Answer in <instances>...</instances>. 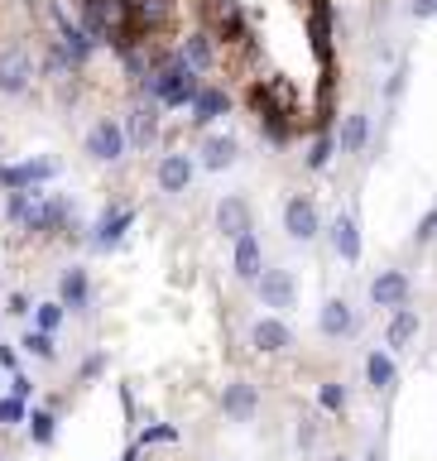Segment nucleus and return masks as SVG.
Instances as JSON below:
<instances>
[{
	"mask_svg": "<svg viewBox=\"0 0 437 461\" xmlns=\"http://www.w3.org/2000/svg\"><path fill=\"white\" fill-rule=\"evenodd\" d=\"M173 438H178V432H173L168 423H154V428H144V432H140V442H135V447L144 452V447H159V442H173Z\"/></svg>",
	"mask_w": 437,
	"mask_h": 461,
	"instance_id": "obj_33",
	"label": "nucleus"
},
{
	"mask_svg": "<svg viewBox=\"0 0 437 461\" xmlns=\"http://www.w3.org/2000/svg\"><path fill=\"white\" fill-rule=\"evenodd\" d=\"M404 92H409V63H399V68L385 77V106L395 111L399 101H404Z\"/></svg>",
	"mask_w": 437,
	"mask_h": 461,
	"instance_id": "obj_30",
	"label": "nucleus"
},
{
	"mask_svg": "<svg viewBox=\"0 0 437 461\" xmlns=\"http://www.w3.org/2000/svg\"><path fill=\"white\" fill-rule=\"evenodd\" d=\"M222 413L231 418V423H250V418L259 413V384L255 380H231L222 389Z\"/></svg>",
	"mask_w": 437,
	"mask_h": 461,
	"instance_id": "obj_18",
	"label": "nucleus"
},
{
	"mask_svg": "<svg viewBox=\"0 0 437 461\" xmlns=\"http://www.w3.org/2000/svg\"><path fill=\"white\" fill-rule=\"evenodd\" d=\"M360 370H366V384L375 394H389V389L399 384V366H395V351H389V346H370L366 360H360Z\"/></svg>",
	"mask_w": 437,
	"mask_h": 461,
	"instance_id": "obj_20",
	"label": "nucleus"
},
{
	"mask_svg": "<svg viewBox=\"0 0 437 461\" xmlns=\"http://www.w3.org/2000/svg\"><path fill=\"white\" fill-rule=\"evenodd\" d=\"M409 20H437V0H409Z\"/></svg>",
	"mask_w": 437,
	"mask_h": 461,
	"instance_id": "obj_37",
	"label": "nucleus"
},
{
	"mask_svg": "<svg viewBox=\"0 0 437 461\" xmlns=\"http://www.w3.org/2000/svg\"><path fill=\"white\" fill-rule=\"evenodd\" d=\"M279 226L294 245H313L323 236V207H317L313 193H288L279 202Z\"/></svg>",
	"mask_w": 437,
	"mask_h": 461,
	"instance_id": "obj_3",
	"label": "nucleus"
},
{
	"mask_svg": "<svg viewBox=\"0 0 437 461\" xmlns=\"http://www.w3.org/2000/svg\"><path fill=\"white\" fill-rule=\"evenodd\" d=\"M255 298L284 317L288 308H298V274L284 265H265V274L255 279Z\"/></svg>",
	"mask_w": 437,
	"mask_h": 461,
	"instance_id": "obj_7",
	"label": "nucleus"
},
{
	"mask_svg": "<svg viewBox=\"0 0 437 461\" xmlns=\"http://www.w3.org/2000/svg\"><path fill=\"white\" fill-rule=\"evenodd\" d=\"M313 442H317V423H313V418H303V423H298V447H303V452H313Z\"/></svg>",
	"mask_w": 437,
	"mask_h": 461,
	"instance_id": "obj_38",
	"label": "nucleus"
},
{
	"mask_svg": "<svg viewBox=\"0 0 437 461\" xmlns=\"http://www.w3.org/2000/svg\"><path fill=\"white\" fill-rule=\"evenodd\" d=\"M370 140H375V121H370V111H346L341 115V125H337V149L346 158H360L370 149Z\"/></svg>",
	"mask_w": 437,
	"mask_h": 461,
	"instance_id": "obj_15",
	"label": "nucleus"
},
{
	"mask_svg": "<svg viewBox=\"0 0 437 461\" xmlns=\"http://www.w3.org/2000/svg\"><path fill=\"white\" fill-rule=\"evenodd\" d=\"M53 298H63L68 312H86V308H92V274H86L82 265H68L63 274H58Z\"/></svg>",
	"mask_w": 437,
	"mask_h": 461,
	"instance_id": "obj_19",
	"label": "nucleus"
},
{
	"mask_svg": "<svg viewBox=\"0 0 437 461\" xmlns=\"http://www.w3.org/2000/svg\"><path fill=\"white\" fill-rule=\"evenodd\" d=\"M327 245L332 255L341 259V265H360V250H366V240H360V221L351 212H337L327 221Z\"/></svg>",
	"mask_w": 437,
	"mask_h": 461,
	"instance_id": "obj_13",
	"label": "nucleus"
},
{
	"mask_svg": "<svg viewBox=\"0 0 437 461\" xmlns=\"http://www.w3.org/2000/svg\"><path fill=\"white\" fill-rule=\"evenodd\" d=\"M39 68L34 58H29V49H0V96H29V86H34Z\"/></svg>",
	"mask_w": 437,
	"mask_h": 461,
	"instance_id": "obj_8",
	"label": "nucleus"
},
{
	"mask_svg": "<svg viewBox=\"0 0 437 461\" xmlns=\"http://www.w3.org/2000/svg\"><path fill=\"white\" fill-rule=\"evenodd\" d=\"M20 351H24V356H34V360H58V337H53V331L29 327L24 337H20Z\"/></svg>",
	"mask_w": 437,
	"mask_h": 461,
	"instance_id": "obj_27",
	"label": "nucleus"
},
{
	"mask_svg": "<svg viewBox=\"0 0 437 461\" xmlns=\"http://www.w3.org/2000/svg\"><path fill=\"white\" fill-rule=\"evenodd\" d=\"M317 331H323L327 341H351L360 331V317L346 298H327L323 308H317Z\"/></svg>",
	"mask_w": 437,
	"mask_h": 461,
	"instance_id": "obj_14",
	"label": "nucleus"
},
{
	"mask_svg": "<svg viewBox=\"0 0 437 461\" xmlns=\"http://www.w3.org/2000/svg\"><path fill=\"white\" fill-rule=\"evenodd\" d=\"M24 423H29V399L5 394L0 399V428H24Z\"/></svg>",
	"mask_w": 437,
	"mask_h": 461,
	"instance_id": "obj_29",
	"label": "nucleus"
},
{
	"mask_svg": "<svg viewBox=\"0 0 437 461\" xmlns=\"http://www.w3.org/2000/svg\"><path fill=\"white\" fill-rule=\"evenodd\" d=\"M0 312H5V308H0Z\"/></svg>",
	"mask_w": 437,
	"mask_h": 461,
	"instance_id": "obj_41",
	"label": "nucleus"
},
{
	"mask_svg": "<svg viewBox=\"0 0 437 461\" xmlns=\"http://www.w3.org/2000/svg\"><path fill=\"white\" fill-rule=\"evenodd\" d=\"M178 53L187 58V68H193L197 77H202V72H212V68H216V34H212V29H193V34L183 39V49H178Z\"/></svg>",
	"mask_w": 437,
	"mask_h": 461,
	"instance_id": "obj_23",
	"label": "nucleus"
},
{
	"mask_svg": "<svg viewBox=\"0 0 437 461\" xmlns=\"http://www.w3.org/2000/svg\"><path fill=\"white\" fill-rule=\"evenodd\" d=\"M294 327L284 322L279 312H269V317H255L250 322V346L259 356H284V351H294Z\"/></svg>",
	"mask_w": 437,
	"mask_h": 461,
	"instance_id": "obj_12",
	"label": "nucleus"
},
{
	"mask_svg": "<svg viewBox=\"0 0 437 461\" xmlns=\"http://www.w3.org/2000/svg\"><path fill=\"white\" fill-rule=\"evenodd\" d=\"M130 226H135V207L111 202V207L92 221V230H86L82 240H86V250H92V255H111V250H121V245H125Z\"/></svg>",
	"mask_w": 437,
	"mask_h": 461,
	"instance_id": "obj_4",
	"label": "nucleus"
},
{
	"mask_svg": "<svg viewBox=\"0 0 437 461\" xmlns=\"http://www.w3.org/2000/svg\"><path fill=\"white\" fill-rule=\"evenodd\" d=\"M197 168L202 173H226L241 164V140L236 135H222V130H207V135L197 140Z\"/></svg>",
	"mask_w": 437,
	"mask_h": 461,
	"instance_id": "obj_10",
	"label": "nucleus"
},
{
	"mask_svg": "<svg viewBox=\"0 0 437 461\" xmlns=\"http://www.w3.org/2000/svg\"><path fill=\"white\" fill-rule=\"evenodd\" d=\"M106 370V356H82V366H77V384H86V380H96V375Z\"/></svg>",
	"mask_w": 437,
	"mask_h": 461,
	"instance_id": "obj_35",
	"label": "nucleus"
},
{
	"mask_svg": "<svg viewBox=\"0 0 437 461\" xmlns=\"http://www.w3.org/2000/svg\"><path fill=\"white\" fill-rule=\"evenodd\" d=\"M231 265H236V274L245 284H255L259 274H265V245H259L255 230H245L241 240H231Z\"/></svg>",
	"mask_w": 437,
	"mask_h": 461,
	"instance_id": "obj_21",
	"label": "nucleus"
},
{
	"mask_svg": "<svg viewBox=\"0 0 437 461\" xmlns=\"http://www.w3.org/2000/svg\"><path fill=\"white\" fill-rule=\"evenodd\" d=\"M159 111H164V106H154L150 96H144L140 106L125 111V140H130V149H150V144L159 140V121H164Z\"/></svg>",
	"mask_w": 437,
	"mask_h": 461,
	"instance_id": "obj_16",
	"label": "nucleus"
},
{
	"mask_svg": "<svg viewBox=\"0 0 437 461\" xmlns=\"http://www.w3.org/2000/svg\"><path fill=\"white\" fill-rule=\"evenodd\" d=\"M82 154L92 158V164H101V168H115V164L130 154L125 121H115V115H101V121H92V125H86V135H82Z\"/></svg>",
	"mask_w": 437,
	"mask_h": 461,
	"instance_id": "obj_2",
	"label": "nucleus"
},
{
	"mask_svg": "<svg viewBox=\"0 0 437 461\" xmlns=\"http://www.w3.org/2000/svg\"><path fill=\"white\" fill-rule=\"evenodd\" d=\"M346 403H351V389H346L341 380H323V384H317V409H323V413L341 418Z\"/></svg>",
	"mask_w": 437,
	"mask_h": 461,
	"instance_id": "obj_25",
	"label": "nucleus"
},
{
	"mask_svg": "<svg viewBox=\"0 0 437 461\" xmlns=\"http://www.w3.org/2000/svg\"><path fill=\"white\" fill-rule=\"evenodd\" d=\"M63 322H68V303L63 298H43V303H34V327L39 331H63Z\"/></svg>",
	"mask_w": 437,
	"mask_h": 461,
	"instance_id": "obj_26",
	"label": "nucleus"
},
{
	"mask_svg": "<svg viewBox=\"0 0 437 461\" xmlns=\"http://www.w3.org/2000/svg\"><path fill=\"white\" fill-rule=\"evenodd\" d=\"M418 331H423V317H418V308H399V312H389L385 346H389V351H409V346L418 341Z\"/></svg>",
	"mask_w": 437,
	"mask_h": 461,
	"instance_id": "obj_22",
	"label": "nucleus"
},
{
	"mask_svg": "<svg viewBox=\"0 0 437 461\" xmlns=\"http://www.w3.org/2000/svg\"><path fill=\"white\" fill-rule=\"evenodd\" d=\"M360 461H385V447H380V442H370V447H366V456H360Z\"/></svg>",
	"mask_w": 437,
	"mask_h": 461,
	"instance_id": "obj_39",
	"label": "nucleus"
},
{
	"mask_svg": "<svg viewBox=\"0 0 437 461\" xmlns=\"http://www.w3.org/2000/svg\"><path fill=\"white\" fill-rule=\"evenodd\" d=\"M432 240H437V207H428L423 221L414 226V245H432Z\"/></svg>",
	"mask_w": 437,
	"mask_h": 461,
	"instance_id": "obj_34",
	"label": "nucleus"
},
{
	"mask_svg": "<svg viewBox=\"0 0 437 461\" xmlns=\"http://www.w3.org/2000/svg\"><path fill=\"white\" fill-rule=\"evenodd\" d=\"M341 149H337V130L332 125H323L313 135V144H308V158H303V168L308 173H323V168H332V158H337Z\"/></svg>",
	"mask_w": 437,
	"mask_h": 461,
	"instance_id": "obj_24",
	"label": "nucleus"
},
{
	"mask_svg": "<svg viewBox=\"0 0 437 461\" xmlns=\"http://www.w3.org/2000/svg\"><path fill=\"white\" fill-rule=\"evenodd\" d=\"M10 394H14V399H34V380H29L24 370H20V375H10Z\"/></svg>",
	"mask_w": 437,
	"mask_h": 461,
	"instance_id": "obj_36",
	"label": "nucleus"
},
{
	"mask_svg": "<svg viewBox=\"0 0 437 461\" xmlns=\"http://www.w3.org/2000/svg\"><path fill=\"white\" fill-rule=\"evenodd\" d=\"M212 226H216V236H226V240H241L245 230H255L250 197H245V193H222V197H216V207H212Z\"/></svg>",
	"mask_w": 437,
	"mask_h": 461,
	"instance_id": "obj_9",
	"label": "nucleus"
},
{
	"mask_svg": "<svg viewBox=\"0 0 437 461\" xmlns=\"http://www.w3.org/2000/svg\"><path fill=\"white\" fill-rule=\"evenodd\" d=\"M197 92H202V77L187 68V58L178 49H168V53L154 58V77H150V101H154V106L183 111V106H193V101H197Z\"/></svg>",
	"mask_w": 437,
	"mask_h": 461,
	"instance_id": "obj_1",
	"label": "nucleus"
},
{
	"mask_svg": "<svg viewBox=\"0 0 437 461\" xmlns=\"http://www.w3.org/2000/svg\"><path fill=\"white\" fill-rule=\"evenodd\" d=\"M154 183H159V193H168V197L193 193V183H197V154L193 149H164V154H159V164H154Z\"/></svg>",
	"mask_w": 437,
	"mask_h": 461,
	"instance_id": "obj_5",
	"label": "nucleus"
},
{
	"mask_svg": "<svg viewBox=\"0 0 437 461\" xmlns=\"http://www.w3.org/2000/svg\"><path fill=\"white\" fill-rule=\"evenodd\" d=\"M24 428H29V442H34V447H53V438H58V413H53V409H34Z\"/></svg>",
	"mask_w": 437,
	"mask_h": 461,
	"instance_id": "obj_28",
	"label": "nucleus"
},
{
	"mask_svg": "<svg viewBox=\"0 0 437 461\" xmlns=\"http://www.w3.org/2000/svg\"><path fill=\"white\" fill-rule=\"evenodd\" d=\"M370 303H375V308H385V312L409 308V303H414L409 269H380V274H375V279H370Z\"/></svg>",
	"mask_w": 437,
	"mask_h": 461,
	"instance_id": "obj_11",
	"label": "nucleus"
},
{
	"mask_svg": "<svg viewBox=\"0 0 437 461\" xmlns=\"http://www.w3.org/2000/svg\"><path fill=\"white\" fill-rule=\"evenodd\" d=\"M332 461H351V456H341V452H337V456H332Z\"/></svg>",
	"mask_w": 437,
	"mask_h": 461,
	"instance_id": "obj_40",
	"label": "nucleus"
},
{
	"mask_svg": "<svg viewBox=\"0 0 437 461\" xmlns=\"http://www.w3.org/2000/svg\"><path fill=\"white\" fill-rule=\"evenodd\" d=\"M226 115H231V92H226V86H216V82H207L197 92V101H193V130L207 135V130L216 121H226Z\"/></svg>",
	"mask_w": 437,
	"mask_h": 461,
	"instance_id": "obj_17",
	"label": "nucleus"
},
{
	"mask_svg": "<svg viewBox=\"0 0 437 461\" xmlns=\"http://www.w3.org/2000/svg\"><path fill=\"white\" fill-rule=\"evenodd\" d=\"M58 154H34V158H20V164H5L0 168V187L5 193H24V187H49L58 178Z\"/></svg>",
	"mask_w": 437,
	"mask_h": 461,
	"instance_id": "obj_6",
	"label": "nucleus"
},
{
	"mask_svg": "<svg viewBox=\"0 0 437 461\" xmlns=\"http://www.w3.org/2000/svg\"><path fill=\"white\" fill-rule=\"evenodd\" d=\"M20 366H24L20 341H0V370H5V375H20Z\"/></svg>",
	"mask_w": 437,
	"mask_h": 461,
	"instance_id": "obj_32",
	"label": "nucleus"
},
{
	"mask_svg": "<svg viewBox=\"0 0 437 461\" xmlns=\"http://www.w3.org/2000/svg\"><path fill=\"white\" fill-rule=\"evenodd\" d=\"M5 317H34V294H29V288H14L5 298Z\"/></svg>",
	"mask_w": 437,
	"mask_h": 461,
	"instance_id": "obj_31",
	"label": "nucleus"
}]
</instances>
